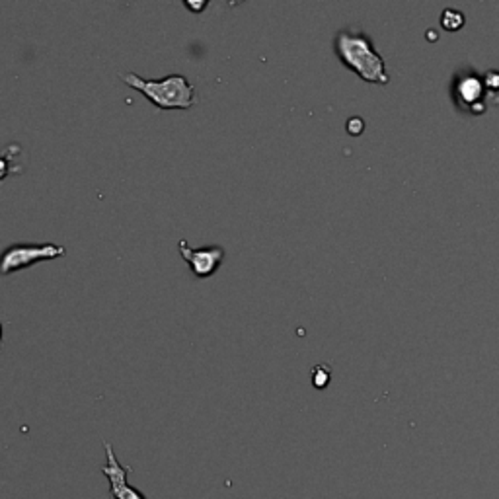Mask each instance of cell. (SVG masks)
<instances>
[{
	"label": "cell",
	"mask_w": 499,
	"mask_h": 499,
	"mask_svg": "<svg viewBox=\"0 0 499 499\" xmlns=\"http://www.w3.org/2000/svg\"><path fill=\"white\" fill-rule=\"evenodd\" d=\"M339 61L347 69L357 72L363 81L377 82V84H388L387 65L382 57L375 49V43L363 31L361 26H349L346 30H339L334 41Z\"/></svg>",
	"instance_id": "1"
},
{
	"label": "cell",
	"mask_w": 499,
	"mask_h": 499,
	"mask_svg": "<svg viewBox=\"0 0 499 499\" xmlns=\"http://www.w3.org/2000/svg\"><path fill=\"white\" fill-rule=\"evenodd\" d=\"M119 78L127 86L139 90L158 110H192L199 102L195 86L184 74H170L160 81H151L135 72H125Z\"/></svg>",
	"instance_id": "2"
},
{
	"label": "cell",
	"mask_w": 499,
	"mask_h": 499,
	"mask_svg": "<svg viewBox=\"0 0 499 499\" xmlns=\"http://www.w3.org/2000/svg\"><path fill=\"white\" fill-rule=\"evenodd\" d=\"M67 254L65 246L61 244H14L2 250L0 254V276H10L22 269H28L40 262L57 260Z\"/></svg>",
	"instance_id": "3"
},
{
	"label": "cell",
	"mask_w": 499,
	"mask_h": 499,
	"mask_svg": "<svg viewBox=\"0 0 499 499\" xmlns=\"http://www.w3.org/2000/svg\"><path fill=\"white\" fill-rule=\"evenodd\" d=\"M453 98L462 112H470L474 115L486 112V86L484 76L474 72L459 74L453 82Z\"/></svg>",
	"instance_id": "4"
},
{
	"label": "cell",
	"mask_w": 499,
	"mask_h": 499,
	"mask_svg": "<svg viewBox=\"0 0 499 499\" xmlns=\"http://www.w3.org/2000/svg\"><path fill=\"white\" fill-rule=\"evenodd\" d=\"M180 255L185 260V264L189 265L192 273L197 279H209L217 273V269L223 264L224 252L223 246H203V248H192L187 244V240L178 242Z\"/></svg>",
	"instance_id": "5"
},
{
	"label": "cell",
	"mask_w": 499,
	"mask_h": 499,
	"mask_svg": "<svg viewBox=\"0 0 499 499\" xmlns=\"http://www.w3.org/2000/svg\"><path fill=\"white\" fill-rule=\"evenodd\" d=\"M103 448H105V457L108 462L105 466H102V472L110 480V486H112V498L113 499H146L137 488H133L127 484V476L131 474V466H121L119 460L113 453V447L103 441Z\"/></svg>",
	"instance_id": "6"
},
{
	"label": "cell",
	"mask_w": 499,
	"mask_h": 499,
	"mask_svg": "<svg viewBox=\"0 0 499 499\" xmlns=\"http://www.w3.org/2000/svg\"><path fill=\"white\" fill-rule=\"evenodd\" d=\"M486 100L493 105H499V71H488L484 74Z\"/></svg>",
	"instance_id": "7"
},
{
	"label": "cell",
	"mask_w": 499,
	"mask_h": 499,
	"mask_svg": "<svg viewBox=\"0 0 499 499\" xmlns=\"http://www.w3.org/2000/svg\"><path fill=\"white\" fill-rule=\"evenodd\" d=\"M464 14L460 10H453V8H447L443 10L441 14V26L445 28L447 31H459L462 26H464Z\"/></svg>",
	"instance_id": "8"
},
{
	"label": "cell",
	"mask_w": 499,
	"mask_h": 499,
	"mask_svg": "<svg viewBox=\"0 0 499 499\" xmlns=\"http://www.w3.org/2000/svg\"><path fill=\"white\" fill-rule=\"evenodd\" d=\"M330 378H332V369L328 367V365H316L312 369V384L318 390L326 388L330 384Z\"/></svg>",
	"instance_id": "9"
},
{
	"label": "cell",
	"mask_w": 499,
	"mask_h": 499,
	"mask_svg": "<svg viewBox=\"0 0 499 499\" xmlns=\"http://www.w3.org/2000/svg\"><path fill=\"white\" fill-rule=\"evenodd\" d=\"M363 131H365V121H363L361 117H351V119L347 121V133H349V135L357 137V135H361Z\"/></svg>",
	"instance_id": "10"
},
{
	"label": "cell",
	"mask_w": 499,
	"mask_h": 499,
	"mask_svg": "<svg viewBox=\"0 0 499 499\" xmlns=\"http://www.w3.org/2000/svg\"><path fill=\"white\" fill-rule=\"evenodd\" d=\"M184 4H185V8H189L192 12H201L205 6L209 4V2H207V0H203V2H192V0H185Z\"/></svg>",
	"instance_id": "11"
},
{
	"label": "cell",
	"mask_w": 499,
	"mask_h": 499,
	"mask_svg": "<svg viewBox=\"0 0 499 499\" xmlns=\"http://www.w3.org/2000/svg\"><path fill=\"white\" fill-rule=\"evenodd\" d=\"M10 172V162L4 158V154H0V180H4Z\"/></svg>",
	"instance_id": "12"
},
{
	"label": "cell",
	"mask_w": 499,
	"mask_h": 499,
	"mask_svg": "<svg viewBox=\"0 0 499 499\" xmlns=\"http://www.w3.org/2000/svg\"><path fill=\"white\" fill-rule=\"evenodd\" d=\"M2 334H4V330H2V322H0V341H2Z\"/></svg>",
	"instance_id": "13"
}]
</instances>
